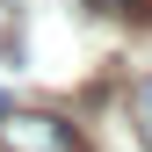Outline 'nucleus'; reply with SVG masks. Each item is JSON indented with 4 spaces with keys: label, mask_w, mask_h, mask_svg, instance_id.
<instances>
[{
    "label": "nucleus",
    "mask_w": 152,
    "mask_h": 152,
    "mask_svg": "<svg viewBox=\"0 0 152 152\" xmlns=\"http://www.w3.org/2000/svg\"><path fill=\"white\" fill-rule=\"evenodd\" d=\"M138 130H145V145H152V123H138Z\"/></svg>",
    "instance_id": "3"
},
{
    "label": "nucleus",
    "mask_w": 152,
    "mask_h": 152,
    "mask_svg": "<svg viewBox=\"0 0 152 152\" xmlns=\"http://www.w3.org/2000/svg\"><path fill=\"white\" fill-rule=\"evenodd\" d=\"M0 145L7 152H87V138L65 116H51V109H7L0 116Z\"/></svg>",
    "instance_id": "1"
},
{
    "label": "nucleus",
    "mask_w": 152,
    "mask_h": 152,
    "mask_svg": "<svg viewBox=\"0 0 152 152\" xmlns=\"http://www.w3.org/2000/svg\"><path fill=\"white\" fill-rule=\"evenodd\" d=\"M130 109H138V123H152V80H138V94H130Z\"/></svg>",
    "instance_id": "2"
}]
</instances>
